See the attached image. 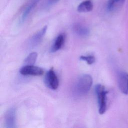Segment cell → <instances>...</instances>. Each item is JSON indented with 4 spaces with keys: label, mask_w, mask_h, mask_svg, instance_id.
Listing matches in <instances>:
<instances>
[{
    "label": "cell",
    "mask_w": 128,
    "mask_h": 128,
    "mask_svg": "<svg viewBox=\"0 0 128 128\" xmlns=\"http://www.w3.org/2000/svg\"><path fill=\"white\" fill-rule=\"evenodd\" d=\"M92 84V78L90 75L84 74L81 76L76 81L74 86V94L78 96L86 94L90 90Z\"/></svg>",
    "instance_id": "1"
},
{
    "label": "cell",
    "mask_w": 128,
    "mask_h": 128,
    "mask_svg": "<svg viewBox=\"0 0 128 128\" xmlns=\"http://www.w3.org/2000/svg\"><path fill=\"white\" fill-rule=\"evenodd\" d=\"M95 92L97 96L98 104V112L100 114H104L107 109V94L108 91L104 86L98 84L96 86Z\"/></svg>",
    "instance_id": "2"
},
{
    "label": "cell",
    "mask_w": 128,
    "mask_h": 128,
    "mask_svg": "<svg viewBox=\"0 0 128 128\" xmlns=\"http://www.w3.org/2000/svg\"><path fill=\"white\" fill-rule=\"evenodd\" d=\"M44 82L47 86L52 90H56L58 87V79L53 68H52L46 74Z\"/></svg>",
    "instance_id": "3"
},
{
    "label": "cell",
    "mask_w": 128,
    "mask_h": 128,
    "mask_svg": "<svg viewBox=\"0 0 128 128\" xmlns=\"http://www.w3.org/2000/svg\"><path fill=\"white\" fill-rule=\"evenodd\" d=\"M44 72L42 68L34 65H25L20 70V72L24 76H41Z\"/></svg>",
    "instance_id": "4"
},
{
    "label": "cell",
    "mask_w": 128,
    "mask_h": 128,
    "mask_svg": "<svg viewBox=\"0 0 128 128\" xmlns=\"http://www.w3.org/2000/svg\"><path fill=\"white\" fill-rule=\"evenodd\" d=\"M118 83L121 92L125 94H128V74L122 72H120L118 74Z\"/></svg>",
    "instance_id": "5"
},
{
    "label": "cell",
    "mask_w": 128,
    "mask_h": 128,
    "mask_svg": "<svg viewBox=\"0 0 128 128\" xmlns=\"http://www.w3.org/2000/svg\"><path fill=\"white\" fill-rule=\"evenodd\" d=\"M16 110L14 108L8 109L5 115L4 122L6 127L7 128H14L16 127Z\"/></svg>",
    "instance_id": "6"
},
{
    "label": "cell",
    "mask_w": 128,
    "mask_h": 128,
    "mask_svg": "<svg viewBox=\"0 0 128 128\" xmlns=\"http://www.w3.org/2000/svg\"><path fill=\"white\" fill-rule=\"evenodd\" d=\"M47 30V26H44L40 30L38 31L32 36L29 41V46L30 47H34L37 46L42 40Z\"/></svg>",
    "instance_id": "7"
},
{
    "label": "cell",
    "mask_w": 128,
    "mask_h": 128,
    "mask_svg": "<svg viewBox=\"0 0 128 128\" xmlns=\"http://www.w3.org/2000/svg\"><path fill=\"white\" fill-rule=\"evenodd\" d=\"M73 31L80 36H86L90 34V30L86 26L80 24H76L72 27Z\"/></svg>",
    "instance_id": "8"
},
{
    "label": "cell",
    "mask_w": 128,
    "mask_h": 128,
    "mask_svg": "<svg viewBox=\"0 0 128 128\" xmlns=\"http://www.w3.org/2000/svg\"><path fill=\"white\" fill-rule=\"evenodd\" d=\"M65 40V36L64 34H59L54 41V42L50 48V52H56L60 50L63 46Z\"/></svg>",
    "instance_id": "9"
},
{
    "label": "cell",
    "mask_w": 128,
    "mask_h": 128,
    "mask_svg": "<svg viewBox=\"0 0 128 128\" xmlns=\"http://www.w3.org/2000/svg\"><path fill=\"white\" fill-rule=\"evenodd\" d=\"M40 0H32L26 6L25 9L24 10L22 16L20 18V22H23L26 19V18L27 16H28L30 13L31 11L34 8V7L36 6L38 2H40Z\"/></svg>",
    "instance_id": "10"
},
{
    "label": "cell",
    "mask_w": 128,
    "mask_h": 128,
    "mask_svg": "<svg viewBox=\"0 0 128 128\" xmlns=\"http://www.w3.org/2000/svg\"><path fill=\"white\" fill-rule=\"evenodd\" d=\"M93 9V4L90 0H86L81 2L78 6L77 10L79 12H87Z\"/></svg>",
    "instance_id": "11"
},
{
    "label": "cell",
    "mask_w": 128,
    "mask_h": 128,
    "mask_svg": "<svg viewBox=\"0 0 128 128\" xmlns=\"http://www.w3.org/2000/svg\"><path fill=\"white\" fill-rule=\"evenodd\" d=\"M126 0H108L107 2V9L110 12H113L120 8Z\"/></svg>",
    "instance_id": "12"
},
{
    "label": "cell",
    "mask_w": 128,
    "mask_h": 128,
    "mask_svg": "<svg viewBox=\"0 0 128 128\" xmlns=\"http://www.w3.org/2000/svg\"><path fill=\"white\" fill-rule=\"evenodd\" d=\"M38 54L35 52L30 53L26 58L24 61L25 65H34L36 60Z\"/></svg>",
    "instance_id": "13"
},
{
    "label": "cell",
    "mask_w": 128,
    "mask_h": 128,
    "mask_svg": "<svg viewBox=\"0 0 128 128\" xmlns=\"http://www.w3.org/2000/svg\"><path fill=\"white\" fill-rule=\"evenodd\" d=\"M80 59L82 60L86 61L88 64H92L95 62L96 58L92 55L88 56H82L80 57Z\"/></svg>",
    "instance_id": "14"
},
{
    "label": "cell",
    "mask_w": 128,
    "mask_h": 128,
    "mask_svg": "<svg viewBox=\"0 0 128 128\" xmlns=\"http://www.w3.org/2000/svg\"><path fill=\"white\" fill-rule=\"evenodd\" d=\"M52 2H56V1H58V0H50Z\"/></svg>",
    "instance_id": "15"
},
{
    "label": "cell",
    "mask_w": 128,
    "mask_h": 128,
    "mask_svg": "<svg viewBox=\"0 0 128 128\" xmlns=\"http://www.w3.org/2000/svg\"></svg>",
    "instance_id": "16"
}]
</instances>
